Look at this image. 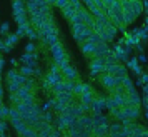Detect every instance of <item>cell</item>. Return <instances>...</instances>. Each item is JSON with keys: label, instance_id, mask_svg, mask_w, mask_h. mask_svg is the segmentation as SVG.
<instances>
[{"label": "cell", "instance_id": "obj_1", "mask_svg": "<svg viewBox=\"0 0 148 137\" xmlns=\"http://www.w3.org/2000/svg\"><path fill=\"white\" fill-rule=\"evenodd\" d=\"M90 34H92V30L87 28L83 24H80V25H72V35H73V39L78 44H83Z\"/></svg>", "mask_w": 148, "mask_h": 137}, {"label": "cell", "instance_id": "obj_2", "mask_svg": "<svg viewBox=\"0 0 148 137\" xmlns=\"http://www.w3.org/2000/svg\"><path fill=\"white\" fill-rule=\"evenodd\" d=\"M50 54H52V57H53L55 62H58V60H62V59H67V57H70V55L65 52V48H63V45H62L60 42L50 47Z\"/></svg>", "mask_w": 148, "mask_h": 137}, {"label": "cell", "instance_id": "obj_3", "mask_svg": "<svg viewBox=\"0 0 148 137\" xmlns=\"http://www.w3.org/2000/svg\"><path fill=\"white\" fill-rule=\"evenodd\" d=\"M103 68H105V64H103V59H93L90 62V74L92 75H101L103 74Z\"/></svg>", "mask_w": 148, "mask_h": 137}, {"label": "cell", "instance_id": "obj_4", "mask_svg": "<svg viewBox=\"0 0 148 137\" xmlns=\"http://www.w3.org/2000/svg\"><path fill=\"white\" fill-rule=\"evenodd\" d=\"M92 137H108V124H95L90 132Z\"/></svg>", "mask_w": 148, "mask_h": 137}, {"label": "cell", "instance_id": "obj_5", "mask_svg": "<svg viewBox=\"0 0 148 137\" xmlns=\"http://www.w3.org/2000/svg\"><path fill=\"white\" fill-rule=\"evenodd\" d=\"M73 94L72 92H58V94H53V99L57 102L63 104V105H70V104H73Z\"/></svg>", "mask_w": 148, "mask_h": 137}, {"label": "cell", "instance_id": "obj_6", "mask_svg": "<svg viewBox=\"0 0 148 137\" xmlns=\"http://www.w3.org/2000/svg\"><path fill=\"white\" fill-rule=\"evenodd\" d=\"M62 77H63V80H73L77 82L78 80V72H77V68L72 67V65H68L62 70Z\"/></svg>", "mask_w": 148, "mask_h": 137}, {"label": "cell", "instance_id": "obj_7", "mask_svg": "<svg viewBox=\"0 0 148 137\" xmlns=\"http://www.w3.org/2000/svg\"><path fill=\"white\" fill-rule=\"evenodd\" d=\"M100 82H101V85L105 87V89H108V92L113 89L115 85H116V79H115L113 75H110V74H101L100 75Z\"/></svg>", "mask_w": 148, "mask_h": 137}, {"label": "cell", "instance_id": "obj_8", "mask_svg": "<svg viewBox=\"0 0 148 137\" xmlns=\"http://www.w3.org/2000/svg\"><path fill=\"white\" fill-rule=\"evenodd\" d=\"M123 110H125L127 119L130 120V122H135V120L140 119V116H141L140 107H130V105H127V107H123Z\"/></svg>", "mask_w": 148, "mask_h": 137}, {"label": "cell", "instance_id": "obj_9", "mask_svg": "<svg viewBox=\"0 0 148 137\" xmlns=\"http://www.w3.org/2000/svg\"><path fill=\"white\" fill-rule=\"evenodd\" d=\"M48 84H50V87H53L55 84H58L63 80V77H62V72H48L47 75L43 77Z\"/></svg>", "mask_w": 148, "mask_h": 137}, {"label": "cell", "instance_id": "obj_10", "mask_svg": "<svg viewBox=\"0 0 148 137\" xmlns=\"http://www.w3.org/2000/svg\"><path fill=\"white\" fill-rule=\"evenodd\" d=\"M42 39V44L43 45H48V47H52V45H55V44H58V34H48L45 35V37H40Z\"/></svg>", "mask_w": 148, "mask_h": 137}, {"label": "cell", "instance_id": "obj_11", "mask_svg": "<svg viewBox=\"0 0 148 137\" xmlns=\"http://www.w3.org/2000/svg\"><path fill=\"white\" fill-rule=\"evenodd\" d=\"M110 97H112V100H113L116 109H121V107L127 105V95L125 94H116V95H110Z\"/></svg>", "mask_w": 148, "mask_h": 137}, {"label": "cell", "instance_id": "obj_12", "mask_svg": "<svg viewBox=\"0 0 148 137\" xmlns=\"http://www.w3.org/2000/svg\"><path fill=\"white\" fill-rule=\"evenodd\" d=\"M93 99H95V92H83L82 95H78L80 104H87V105H90L93 102Z\"/></svg>", "mask_w": 148, "mask_h": 137}, {"label": "cell", "instance_id": "obj_13", "mask_svg": "<svg viewBox=\"0 0 148 137\" xmlns=\"http://www.w3.org/2000/svg\"><path fill=\"white\" fill-rule=\"evenodd\" d=\"M12 125H14V129L20 134V136H23L25 134V130L28 129V125L23 120H12Z\"/></svg>", "mask_w": 148, "mask_h": 137}, {"label": "cell", "instance_id": "obj_14", "mask_svg": "<svg viewBox=\"0 0 148 137\" xmlns=\"http://www.w3.org/2000/svg\"><path fill=\"white\" fill-rule=\"evenodd\" d=\"M127 105L130 107H140V95L133 94V95H127ZM125 105V107H127Z\"/></svg>", "mask_w": 148, "mask_h": 137}, {"label": "cell", "instance_id": "obj_15", "mask_svg": "<svg viewBox=\"0 0 148 137\" xmlns=\"http://www.w3.org/2000/svg\"><path fill=\"white\" fill-rule=\"evenodd\" d=\"M80 48H82V52L85 55H88V57H92L93 55V52H95V45L93 44H88V42H83L80 45Z\"/></svg>", "mask_w": 148, "mask_h": 137}, {"label": "cell", "instance_id": "obj_16", "mask_svg": "<svg viewBox=\"0 0 148 137\" xmlns=\"http://www.w3.org/2000/svg\"><path fill=\"white\" fill-rule=\"evenodd\" d=\"M18 39H20V37H18L17 34H8L7 37H5L3 44H5L7 47H12V48H14V45L17 44V42H18Z\"/></svg>", "mask_w": 148, "mask_h": 137}, {"label": "cell", "instance_id": "obj_17", "mask_svg": "<svg viewBox=\"0 0 148 137\" xmlns=\"http://www.w3.org/2000/svg\"><path fill=\"white\" fill-rule=\"evenodd\" d=\"M12 8H14V14H18L22 10H25V2L23 0H14L12 2Z\"/></svg>", "mask_w": 148, "mask_h": 137}, {"label": "cell", "instance_id": "obj_18", "mask_svg": "<svg viewBox=\"0 0 148 137\" xmlns=\"http://www.w3.org/2000/svg\"><path fill=\"white\" fill-rule=\"evenodd\" d=\"M62 14H63V17H65V19L72 20V19L75 17V14H77V12H75L73 8H72V7H70V5L67 3V7H63V8H62Z\"/></svg>", "mask_w": 148, "mask_h": 137}, {"label": "cell", "instance_id": "obj_19", "mask_svg": "<svg viewBox=\"0 0 148 137\" xmlns=\"http://www.w3.org/2000/svg\"><path fill=\"white\" fill-rule=\"evenodd\" d=\"M15 94L18 95V99H20V100H23V99H27L28 95H32L34 92H30V90H28L27 87H23V85H22V87H20V89H18V90H17Z\"/></svg>", "mask_w": 148, "mask_h": 137}, {"label": "cell", "instance_id": "obj_20", "mask_svg": "<svg viewBox=\"0 0 148 137\" xmlns=\"http://www.w3.org/2000/svg\"><path fill=\"white\" fill-rule=\"evenodd\" d=\"M8 117H10V120H22L20 112L15 107H8Z\"/></svg>", "mask_w": 148, "mask_h": 137}, {"label": "cell", "instance_id": "obj_21", "mask_svg": "<svg viewBox=\"0 0 148 137\" xmlns=\"http://www.w3.org/2000/svg\"><path fill=\"white\" fill-rule=\"evenodd\" d=\"M7 85H8V90H10V94H15L17 90L22 87V84H18L17 80H7Z\"/></svg>", "mask_w": 148, "mask_h": 137}, {"label": "cell", "instance_id": "obj_22", "mask_svg": "<svg viewBox=\"0 0 148 137\" xmlns=\"http://www.w3.org/2000/svg\"><path fill=\"white\" fill-rule=\"evenodd\" d=\"M18 72H20L22 75H25V77H32L34 75V68L30 67V65H22Z\"/></svg>", "mask_w": 148, "mask_h": 137}, {"label": "cell", "instance_id": "obj_23", "mask_svg": "<svg viewBox=\"0 0 148 137\" xmlns=\"http://www.w3.org/2000/svg\"><path fill=\"white\" fill-rule=\"evenodd\" d=\"M120 84L123 85V89H130V87H133V80H132L128 75L120 77Z\"/></svg>", "mask_w": 148, "mask_h": 137}, {"label": "cell", "instance_id": "obj_24", "mask_svg": "<svg viewBox=\"0 0 148 137\" xmlns=\"http://www.w3.org/2000/svg\"><path fill=\"white\" fill-rule=\"evenodd\" d=\"M25 35H27L30 40H37L38 39V34H37V30H35L34 27H30V28H27V32H25Z\"/></svg>", "mask_w": 148, "mask_h": 137}, {"label": "cell", "instance_id": "obj_25", "mask_svg": "<svg viewBox=\"0 0 148 137\" xmlns=\"http://www.w3.org/2000/svg\"><path fill=\"white\" fill-rule=\"evenodd\" d=\"M68 5L73 8L75 12H77V10H80V8L83 7V3H82L80 0H68Z\"/></svg>", "mask_w": 148, "mask_h": 137}, {"label": "cell", "instance_id": "obj_26", "mask_svg": "<svg viewBox=\"0 0 148 137\" xmlns=\"http://www.w3.org/2000/svg\"><path fill=\"white\" fill-rule=\"evenodd\" d=\"M68 59H70V57H67V59H62V60H58V62H53L55 65L60 68V72H62L65 67H68V65H70V64H68Z\"/></svg>", "mask_w": 148, "mask_h": 137}, {"label": "cell", "instance_id": "obj_27", "mask_svg": "<svg viewBox=\"0 0 148 137\" xmlns=\"http://www.w3.org/2000/svg\"><path fill=\"white\" fill-rule=\"evenodd\" d=\"M53 114H52V112H43V114H42V120H43V122H47V124H52L53 122Z\"/></svg>", "mask_w": 148, "mask_h": 137}, {"label": "cell", "instance_id": "obj_28", "mask_svg": "<svg viewBox=\"0 0 148 137\" xmlns=\"http://www.w3.org/2000/svg\"><path fill=\"white\" fill-rule=\"evenodd\" d=\"M105 109H107L108 112H112L113 109H116L115 104H113V100H112V97H107V99H105Z\"/></svg>", "mask_w": 148, "mask_h": 137}, {"label": "cell", "instance_id": "obj_29", "mask_svg": "<svg viewBox=\"0 0 148 137\" xmlns=\"http://www.w3.org/2000/svg\"><path fill=\"white\" fill-rule=\"evenodd\" d=\"M17 77H18V70L12 68V70L7 72V80H17Z\"/></svg>", "mask_w": 148, "mask_h": 137}, {"label": "cell", "instance_id": "obj_30", "mask_svg": "<svg viewBox=\"0 0 148 137\" xmlns=\"http://www.w3.org/2000/svg\"><path fill=\"white\" fill-rule=\"evenodd\" d=\"M8 129V124L3 120V119H0V136L2 137H5V132H7Z\"/></svg>", "mask_w": 148, "mask_h": 137}, {"label": "cell", "instance_id": "obj_31", "mask_svg": "<svg viewBox=\"0 0 148 137\" xmlns=\"http://www.w3.org/2000/svg\"><path fill=\"white\" fill-rule=\"evenodd\" d=\"M147 32H148V28L147 27H141V28H138V37H140V40H147L148 39V35H147Z\"/></svg>", "mask_w": 148, "mask_h": 137}, {"label": "cell", "instance_id": "obj_32", "mask_svg": "<svg viewBox=\"0 0 148 137\" xmlns=\"http://www.w3.org/2000/svg\"><path fill=\"white\" fill-rule=\"evenodd\" d=\"M7 117H8V107L2 104V105H0V119H3V120H5Z\"/></svg>", "mask_w": 148, "mask_h": 137}, {"label": "cell", "instance_id": "obj_33", "mask_svg": "<svg viewBox=\"0 0 148 137\" xmlns=\"http://www.w3.org/2000/svg\"><path fill=\"white\" fill-rule=\"evenodd\" d=\"M8 28H10V24H8V22H3V24L0 25V34L7 37V35H8Z\"/></svg>", "mask_w": 148, "mask_h": 137}, {"label": "cell", "instance_id": "obj_34", "mask_svg": "<svg viewBox=\"0 0 148 137\" xmlns=\"http://www.w3.org/2000/svg\"><path fill=\"white\" fill-rule=\"evenodd\" d=\"M67 3H68V0H53V2H52V5H55L57 8L67 7Z\"/></svg>", "mask_w": 148, "mask_h": 137}, {"label": "cell", "instance_id": "obj_35", "mask_svg": "<svg viewBox=\"0 0 148 137\" xmlns=\"http://www.w3.org/2000/svg\"><path fill=\"white\" fill-rule=\"evenodd\" d=\"M136 65H138V60H136V57H133V59H128L127 60V65H125V67L127 68H135Z\"/></svg>", "mask_w": 148, "mask_h": 137}, {"label": "cell", "instance_id": "obj_36", "mask_svg": "<svg viewBox=\"0 0 148 137\" xmlns=\"http://www.w3.org/2000/svg\"><path fill=\"white\" fill-rule=\"evenodd\" d=\"M22 137H37V130L32 129V127H28V129L25 130V134H23Z\"/></svg>", "mask_w": 148, "mask_h": 137}, {"label": "cell", "instance_id": "obj_37", "mask_svg": "<svg viewBox=\"0 0 148 137\" xmlns=\"http://www.w3.org/2000/svg\"><path fill=\"white\" fill-rule=\"evenodd\" d=\"M37 48H35V44H27L25 45V54H35Z\"/></svg>", "mask_w": 148, "mask_h": 137}, {"label": "cell", "instance_id": "obj_38", "mask_svg": "<svg viewBox=\"0 0 148 137\" xmlns=\"http://www.w3.org/2000/svg\"><path fill=\"white\" fill-rule=\"evenodd\" d=\"M10 100L14 102V105L20 102V99H18V95H17V94H10Z\"/></svg>", "mask_w": 148, "mask_h": 137}, {"label": "cell", "instance_id": "obj_39", "mask_svg": "<svg viewBox=\"0 0 148 137\" xmlns=\"http://www.w3.org/2000/svg\"><path fill=\"white\" fill-rule=\"evenodd\" d=\"M48 137H62V132L60 130H57V129H53L52 132H50V136Z\"/></svg>", "mask_w": 148, "mask_h": 137}, {"label": "cell", "instance_id": "obj_40", "mask_svg": "<svg viewBox=\"0 0 148 137\" xmlns=\"http://www.w3.org/2000/svg\"><path fill=\"white\" fill-rule=\"evenodd\" d=\"M136 60H138V64H145V62H147V57H145V54H140L138 57H136Z\"/></svg>", "mask_w": 148, "mask_h": 137}, {"label": "cell", "instance_id": "obj_41", "mask_svg": "<svg viewBox=\"0 0 148 137\" xmlns=\"http://www.w3.org/2000/svg\"><path fill=\"white\" fill-rule=\"evenodd\" d=\"M132 70H133V72L136 74V75H141V74H143V68H141L140 65H136V67H135V68H132Z\"/></svg>", "mask_w": 148, "mask_h": 137}, {"label": "cell", "instance_id": "obj_42", "mask_svg": "<svg viewBox=\"0 0 148 137\" xmlns=\"http://www.w3.org/2000/svg\"><path fill=\"white\" fill-rule=\"evenodd\" d=\"M138 80H140L141 84H147V82H148V75H147V74H141V75H140V79H138Z\"/></svg>", "mask_w": 148, "mask_h": 137}, {"label": "cell", "instance_id": "obj_43", "mask_svg": "<svg viewBox=\"0 0 148 137\" xmlns=\"http://www.w3.org/2000/svg\"><path fill=\"white\" fill-rule=\"evenodd\" d=\"M34 75L35 77H42V68H38V67L34 68Z\"/></svg>", "mask_w": 148, "mask_h": 137}, {"label": "cell", "instance_id": "obj_44", "mask_svg": "<svg viewBox=\"0 0 148 137\" xmlns=\"http://www.w3.org/2000/svg\"><path fill=\"white\" fill-rule=\"evenodd\" d=\"M0 50H2V52H5V54H8V52H12V47H7V45L3 44V47L0 48Z\"/></svg>", "mask_w": 148, "mask_h": 137}, {"label": "cell", "instance_id": "obj_45", "mask_svg": "<svg viewBox=\"0 0 148 137\" xmlns=\"http://www.w3.org/2000/svg\"><path fill=\"white\" fill-rule=\"evenodd\" d=\"M50 72H60V68H58V67H57V65L53 64V65L50 67Z\"/></svg>", "mask_w": 148, "mask_h": 137}, {"label": "cell", "instance_id": "obj_46", "mask_svg": "<svg viewBox=\"0 0 148 137\" xmlns=\"http://www.w3.org/2000/svg\"><path fill=\"white\" fill-rule=\"evenodd\" d=\"M3 67H5V60H3V59H2V57H0V72H2V70H3Z\"/></svg>", "mask_w": 148, "mask_h": 137}, {"label": "cell", "instance_id": "obj_47", "mask_svg": "<svg viewBox=\"0 0 148 137\" xmlns=\"http://www.w3.org/2000/svg\"><path fill=\"white\" fill-rule=\"evenodd\" d=\"M136 48H138V52H140V54H143V50H145V48H143V45H141V44H138V45H136Z\"/></svg>", "mask_w": 148, "mask_h": 137}, {"label": "cell", "instance_id": "obj_48", "mask_svg": "<svg viewBox=\"0 0 148 137\" xmlns=\"http://www.w3.org/2000/svg\"><path fill=\"white\" fill-rule=\"evenodd\" d=\"M3 97V87H2V84H0V99Z\"/></svg>", "mask_w": 148, "mask_h": 137}, {"label": "cell", "instance_id": "obj_49", "mask_svg": "<svg viewBox=\"0 0 148 137\" xmlns=\"http://www.w3.org/2000/svg\"><path fill=\"white\" fill-rule=\"evenodd\" d=\"M12 65H14V67H17V65H18V62L15 60V59H12Z\"/></svg>", "mask_w": 148, "mask_h": 137}, {"label": "cell", "instance_id": "obj_50", "mask_svg": "<svg viewBox=\"0 0 148 137\" xmlns=\"http://www.w3.org/2000/svg\"><path fill=\"white\" fill-rule=\"evenodd\" d=\"M0 105H2V99H0Z\"/></svg>", "mask_w": 148, "mask_h": 137}, {"label": "cell", "instance_id": "obj_51", "mask_svg": "<svg viewBox=\"0 0 148 137\" xmlns=\"http://www.w3.org/2000/svg\"><path fill=\"white\" fill-rule=\"evenodd\" d=\"M37 137H38V134H37Z\"/></svg>", "mask_w": 148, "mask_h": 137}, {"label": "cell", "instance_id": "obj_52", "mask_svg": "<svg viewBox=\"0 0 148 137\" xmlns=\"http://www.w3.org/2000/svg\"><path fill=\"white\" fill-rule=\"evenodd\" d=\"M0 137H2V136H0Z\"/></svg>", "mask_w": 148, "mask_h": 137}]
</instances>
